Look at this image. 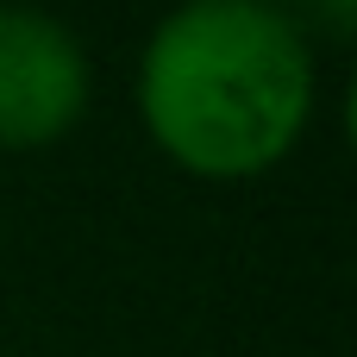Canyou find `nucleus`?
I'll return each instance as SVG.
<instances>
[{
    "label": "nucleus",
    "instance_id": "f257e3e1",
    "mask_svg": "<svg viewBox=\"0 0 357 357\" xmlns=\"http://www.w3.org/2000/svg\"><path fill=\"white\" fill-rule=\"evenodd\" d=\"M138 113L182 169L257 176L314 119V50L270 0H182L138 56Z\"/></svg>",
    "mask_w": 357,
    "mask_h": 357
},
{
    "label": "nucleus",
    "instance_id": "20e7f679",
    "mask_svg": "<svg viewBox=\"0 0 357 357\" xmlns=\"http://www.w3.org/2000/svg\"><path fill=\"white\" fill-rule=\"evenodd\" d=\"M270 6H276V0H270Z\"/></svg>",
    "mask_w": 357,
    "mask_h": 357
},
{
    "label": "nucleus",
    "instance_id": "f03ea898",
    "mask_svg": "<svg viewBox=\"0 0 357 357\" xmlns=\"http://www.w3.org/2000/svg\"><path fill=\"white\" fill-rule=\"evenodd\" d=\"M88 107L75 31L38 6H0V151L56 144Z\"/></svg>",
    "mask_w": 357,
    "mask_h": 357
},
{
    "label": "nucleus",
    "instance_id": "7ed1b4c3",
    "mask_svg": "<svg viewBox=\"0 0 357 357\" xmlns=\"http://www.w3.org/2000/svg\"><path fill=\"white\" fill-rule=\"evenodd\" d=\"M314 13L326 19V31H333V38H351V25H357V0H314Z\"/></svg>",
    "mask_w": 357,
    "mask_h": 357
}]
</instances>
